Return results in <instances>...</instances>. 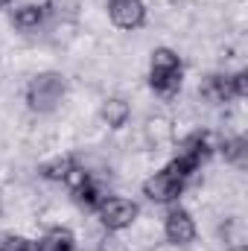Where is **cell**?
<instances>
[{"label":"cell","instance_id":"obj_1","mask_svg":"<svg viewBox=\"0 0 248 251\" xmlns=\"http://www.w3.org/2000/svg\"><path fill=\"white\" fill-rule=\"evenodd\" d=\"M152 91L161 97H173L181 88V62L173 50H155L152 53V73H149Z\"/></svg>","mask_w":248,"mask_h":251},{"label":"cell","instance_id":"obj_2","mask_svg":"<svg viewBox=\"0 0 248 251\" xmlns=\"http://www.w3.org/2000/svg\"><path fill=\"white\" fill-rule=\"evenodd\" d=\"M64 97V79L59 73H41L29 82L26 100L35 111H53Z\"/></svg>","mask_w":248,"mask_h":251},{"label":"cell","instance_id":"obj_3","mask_svg":"<svg viewBox=\"0 0 248 251\" xmlns=\"http://www.w3.org/2000/svg\"><path fill=\"white\" fill-rule=\"evenodd\" d=\"M99 216H102V225L111 228V231H120V228H128L137 216V204L128 201V199H105L99 204Z\"/></svg>","mask_w":248,"mask_h":251},{"label":"cell","instance_id":"obj_4","mask_svg":"<svg viewBox=\"0 0 248 251\" xmlns=\"http://www.w3.org/2000/svg\"><path fill=\"white\" fill-rule=\"evenodd\" d=\"M181 187H184V181H181L175 173H170V170L155 173V176L143 184L146 196H149L152 201H173V199L181 196Z\"/></svg>","mask_w":248,"mask_h":251},{"label":"cell","instance_id":"obj_5","mask_svg":"<svg viewBox=\"0 0 248 251\" xmlns=\"http://www.w3.org/2000/svg\"><path fill=\"white\" fill-rule=\"evenodd\" d=\"M108 15L120 29H137L146 18V9L140 0H111L108 3Z\"/></svg>","mask_w":248,"mask_h":251},{"label":"cell","instance_id":"obj_6","mask_svg":"<svg viewBox=\"0 0 248 251\" xmlns=\"http://www.w3.org/2000/svg\"><path fill=\"white\" fill-rule=\"evenodd\" d=\"M164 231H167V240H170V243H175V246L190 243V240H193V234H196L193 219H190V213H187V210H173V213L167 216Z\"/></svg>","mask_w":248,"mask_h":251},{"label":"cell","instance_id":"obj_7","mask_svg":"<svg viewBox=\"0 0 248 251\" xmlns=\"http://www.w3.org/2000/svg\"><path fill=\"white\" fill-rule=\"evenodd\" d=\"M201 94H204L210 102H228V100L234 97L231 79H228V76H207V82L201 85Z\"/></svg>","mask_w":248,"mask_h":251},{"label":"cell","instance_id":"obj_8","mask_svg":"<svg viewBox=\"0 0 248 251\" xmlns=\"http://www.w3.org/2000/svg\"><path fill=\"white\" fill-rule=\"evenodd\" d=\"M102 120L111 126V128L125 126V120H128V105H125V100H120V97L105 100V105H102Z\"/></svg>","mask_w":248,"mask_h":251},{"label":"cell","instance_id":"obj_9","mask_svg":"<svg viewBox=\"0 0 248 251\" xmlns=\"http://www.w3.org/2000/svg\"><path fill=\"white\" fill-rule=\"evenodd\" d=\"M70 249H73V237H70V231H64V228L50 231V234L41 237L38 246H35V251H70Z\"/></svg>","mask_w":248,"mask_h":251},{"label":"cell","instance_id":"obj_10","mask_svg":"<svg viewBox=\"0 0 248 251\" xmlns=\"http://www.w3.org/2000/svg\"><path fill=\"white\" fill-rule=\"evenodd\" d=\"M73 199H76L82 207H88V210H94V207H99V204L105 201V196L99 193V187H97L91 178H88L85 184H79V187L73 190Z\"/></svg>","mask_w":248,"mask_h":251},{"label":"cell","instance_id":"obj_11","mask_svg":"<svg viewBox=\"0 0 248 251\" xmlns=\"http://www.w3.org/2000/svg\"><path fill=\"white\" fill-rule=\"evenodd\" d=\"M41 21H44V9H41V6L26 3V6H21V9L15 12V24H18L21 29H32V26H38Z\"/></svg>","mask_w":248,"mask_h":251},{"label":"cell","instance_id":"obj_12","mask_svg":"<svg viewBox=\"0 0 248 251\" xmlns=\"http://www.w3.org/2000/svg\"><path fill=\"white\" fill-rule=\"evenodd\" d=\"M76 164H73V158H56V161H50V164H44V178H50V181H64L67 176H70V170H73Z\"/></svg>","mask_w":248,"mask_h":251},{"label":"cell","instance_id":"obj_13","mask_svg":"<svg viewBox=\"0 0 248 251\" xmlns=\"http://www.w3.org/2000/svg\"><path fill=\"white\" fill-rule=\"evenodd\" d=\"M243 155H246V140H243V137H237V140L225 143V158H228V161L243 164Z\"/></svg>","mask_w":248,"mask_h":251},{"label":"cell","instance_id":"obj_14","mask_svg":"<svg viewBox=\"0 0 248 251\" xmlns=\"http://www.w3.org/2000/svg\"><path fill=\"white\" fill-rule=\"evenodd\" d=\"M0 251H32V249H29V243L24 237H3Z\"/></svg>","mask_w":248,"mask_h":251},{"label":"cell","instance_id":"obj_15","mask_svg":"<svg viewBox=\"0 0 248 251\" xmlns=\"http://www.w3.org/2000/svg\"><path fill=\"white\" fill-rule=\"evenodd\" d=\"M231 91H234V97H246L248 94V73H237L231 79Z\"/></svg>","mask_w":248,"mask_h":251},{"label":"cell","instance_id":"obj_16","mask_svg":"<svg viewBox=\"0 0 248 251\" xmlns=\"http://www.w3.org/2000/svg\"><path fill=\"white\" fill-rule=\"evenodd\" d=\"M6 3H12V0H0V6H6Z\"/></svg>","mask_w":248,"mask_h":251},{"label":"cell","instance_id":"obj_17","mask_svg":"<svg viewBox=\"0 0 248 251\" xmlns=\"http://www.w3.org/2000/svg\"><path fill=\"white\" fill-rule=\"evenodd\" d=\"M234 251H246V249H243V246H240V249H234Z\"/></svg>","mask_w":248,"mask_h":251}]
</instances>
